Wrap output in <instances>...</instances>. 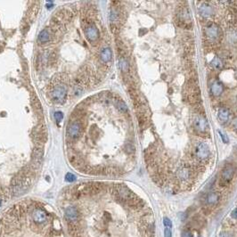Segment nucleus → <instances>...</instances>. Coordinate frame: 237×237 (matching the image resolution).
<instances>
[{
	"label": "nucleus",
	"mask_w": 237,
	"mask_h": 237,
	"mask_svg": "<svg viewBox=\"0 0 237 237\" xmlns=\"http://www.w3.org/2000/svg\"><path fill=\"white\" fill-rule=\"evenodd\" d=\"M111 57H113V53L110 48H104L103 51L101 52V59L104 63H108L111 61Z\"/></svg>",
	"instance_id": "obj_15"
},
{
	"label": "nucleus",
	"mask_w": 237,
	"mask_h": 237,
	"mask_svg": "<svg viewBox=\"0 0 237 237\" xmlns=\"http://www.w3.org/2000/svg\"><path fill=\"white\" fill-rule=\"evenodd\" d=\"M1 203H2V202H1V200H0V206H1Z\"/></svg>",
	"instance_id": "obj_30"
},
{
	"label": "nucleus",
	"mask_w": 237,
	"mask_h": 237,
	"mask_svg": "<svg viewBox=\"0 0 237 237\" xmlns=\"http://www.w3.org/2000/svg\"><path fill=\"white\" fill-rule=\"evenodd\" d=\"M211 66L213 67V69L218 70V71H220V70L224 66V63H223V61L219 58V57H215L212 61H211Z\"/></svg>",
	"instance_id": "obj_17"
},
{
	"label": "nucleus",
	"mask_w": 237,
	"mask_h": 237,
	"mask_svg": "<svg viewBox=\"0 0 237 237\" xmlns=\"http://www.w3.org/2000/svg\"><path fill=\"white\" fill-rule=\"evenodd\" d=\"M233 127L235 130H237V117L234 119L233 120Z\"/></svg>",
	"instance_id": "obj_29"
},
{
	"label": "nucleus",
	"mask_w": 237,
	"mask_h": 237,
	"mask_svg": "<svg viewBox=\"0 0 237 237\" xmlns=\"http://www.w3.org/2000/svg\"><path fill=\"white\" fill-rule=\"evenodd\" d=\"M193 125H194L195 129L201 133H204V132L208 131L209 128H210V126H209V124H208V121L202 116L195 117L194 120H193Z\"/></svg>",
	"instance_id": "obj_6"
},
{
	"label": "nucleus",
	"mask_w": 237,
	"mask_h": 237,
	"mask_svg": "<svg viewBox=\"0 0 237 237\" xmlns=\"http://www.w3.org/2000/svg\"><path fill=\"white\" fill-rule=\"evenodd\" d=\"M235 173V168L232 164H227L222 170L220 177V186H227L234 177Z\"/></svg>",
	"instance_id": "obj_2"
},
{
	"label": "nucleus",
	"mask_w": 237,
	"mask_h": 237,
	"mask_svg": "<svg viewBox=\"0 0 237 237\" xmlns=\"http://www.w3.org/2000/svg\"><path fill=\"white\" fill-rule=\"evenodd\" d=\"M120 67L122 72H127L129 70V63L124 58L120 59Z\"/></svg>",
	"instance_id": "obj_19"
},
{
	"label": "nucleus",
	"mask_w": 237,
	"mask_h": 237,
	"mask_svg": "<svg viewBox=\"0 0 237 237\" xmlns=\"http://www.w3.org/2000/svg\"><path fill=\"white\" fill-rule=\"evenodd\" d=\"M220 201V193L218 192H211L206 195L204 198V203L208 206H214Z\"/></svg>",
	"instance_id": "obj_9"
},
{
	"label": "nucleus",
	"mask_w": 237,
	"mask_h": 237,
	"mask_svg": "<svg viewBox=\"0 0 237 237\" xmlns=\"http://www.w3.org/2000/svg\"><path fill=\"white\" fill-rule=\"evenodd\" d=\"M205 33L209 38L216 39L219 36V29L215 23H210L206 27Z\"/></svg>",
	"instance_id": "obj_10"
},
{
	"label": "nucleus",
	"mask_w": 237,
	"mask_h": 237,
	"mask_svg": "<svg viewBox=\"0 0 237 237\" xmlns=\"http://www.w3.org/2000/svg\"><path fill=\"white\" fill-rule=\"evenodd\" d=\"M172 234H171V230L169 227H165L164 230V237H171Z\"/></svg>",
	"instance_id": "obj_24"
},
{
	"label": "nucleus",
	"mask_w": 237,
	"mask_h": 237,
	"mask_svg": "<svg viewBox=\"0 0 237 237\" xmlns=\"http://www.w3.org/2000/svg\"><path fill=\"white\" fill-rule=\"evenodd\" d=\"M223 89H224V88H223L222 83L219 81H215L211 88V94L214 96H219L223 93Z\"/></svg>",
	"instance_id": "obj_14"
},
{
	"label": "nucleus",
	"mask_w": 237,
	"mask_h": 237,
	"mask_svg": "<svg viewBox=\"0 0 237 237\" xmlns=\"http://www.w3.org/2000/svg\"><path fill=\"white\" fill-rule=\"evenodd\" d=\"M231 216H232V218H234V219H237V208H235L234 210L232 211V213H231Z\"/></svg>",
	"instance_id": "obj_28"
},
{
	"label": "nucleus",
	"mask_w": 237,
	"mask_h": 237,
	"mask_svg": "<svg viewBox=\"0 0 237 237\" xmlns=\"http://www.w3.org/2000/svg\"><path fill=\"white\" fill-rule=\"evenodd\" d=\"M219 135H220V136H221V138H222L223 142H225V143H227V142H228V138L227 137V136H226L225 134H223L222 132L219 131Z\"/></svg>",
	"instance_id": "obj_26"
},
{
	"label": "nucleus",
	"mask_w": 237,
	"mask_h": 237,
	"mask_svg": "<svg viewBox=\"0 0 237 237\" xmlns=\"http://www.w3.org/2000/svg\"><path fill=\"white\" fill-rule=\"evenodd\" d=\"M218 120L222 122V123H226L229 120V116H230V111L227 108L222 107L218 110Z\"/></svg>",
	"instance_id": "obj_13"
},
{
	"label": "nucleus",
	"mask_w": 237,
	"mask_h": 237,
	"mask_svg": "<svg viewBox=\"0 0 237 237\" xmlns=\"http://www.w3.org/2000/svg\"><path fill=\"white\" fill-rule=\"evenodd\" d=\"M32 219H33V223H36V224H42V223L47 222V216L44 210H42L41 208H37V209H34V211L32 212Z\"/></svg>",
	"instance_id": "obj_7"
},
{
	"label": "nucleus",
	"mask_w": 237,
	"mask_h": 237,
	"mask_svg": "<svg viewBox=\"0 0 237 237\" xmlns=\"http://www.w3.org/2000/svg\"><path fill=\"white\" fill-rule=\"evenodd\" d=\"M65 180L67 181V182L72 183V182H74V181L76 180V177L72 173H68L65 176Z\"/></svg>",
	"instance_id": "obj_21"
},
{
	"label": "nucleus",
	"mask_w": 237,
	"mask_h": 237,
	"mask_svg": "<svg viewBox=\"0 0 237 237\" xmlns=\"http://www.w3.org/2000/svg\"><path fill=\"white\" fill-rule=\"evenodd\" d=\"M65 218L67 222L79 223V219L80 218L79 211L75 207H68L65 210Z\"/></svg>",
	"instance_id": "obj_5"
},
{
	"label": "nucleus",
	"mask_w": 237,
	"mask_h": 237,
	"mask_svg": "<svg viewBox=\"0 0 237 237\" xmlns=\"http://www.w3.org/2000/svg\"><path fill=\"white\" fill-rule=\"evenodd\" d=\"M113 194L115 198L130 207H136L141 203V201L138 199L136 195L125 185H116L113 187Z\"/></svg>",
	"instance_id": "obj_1"
},
{
	"label": "nucleus",
	"mask_w": 237,
	"mask_h": 237,
	"mask_svg": "<svg viewBox=\"0 0 237 237\" xmlns=\"http://www.w3.org/2000/svg\"><path fill=\"white\" fill-rule=\"evenodd\" d=\"M182 237H193V235L190 231H185L182 233Z\"/></svg>",
	"instance_id": "obj_25"
},
{
	"label": "nucleus",
	"mask_w": 237,
	"mask_h": 237,
	"mask_svg": "<svg viewBox=\"0 0 237 237\" xmlns=\"http://www.w3.org/2000/svg\"><path fill=\"white\" fill-rule=\"evenodd\" d=\"M163 224H164L165 227H169V228L172 227V223L168 218H163Z\"/></svg>",
	"instance_id": "obj_22"
},
{
	"label": "nucleus",
	"mask_w": 237,
	"mask_h": 237,
	"mask_svg": "<svg viewBox=\"0 0 237 237\" xmlns=\"http://www.w3.org/2000/svg\"><path fill=\"white\" fill-rule=\"evenodd\" d=\"M54 119H55V120H57V121H61L63 119V113H61V111H57V113H54Z\"/></svg>",
	"instance_id": "obj_23"
},
{
	"label": "nucleus",
	"mask_w": 237,
	"mask_h": 237,
	"mask_svg": "<svg viewBox=\"0 0 237 237\" xmlns=\"http://www.w3.org/2000/svg\"><path fill=\"white\" fill-rule=\"evenodd\" d=\"M194 153L199 160H205L210 155V148L205 143H199L194 149Z\"/></svg>",
	"instance_id": "obj_4"
},
{
	"label": "nucleus",
	"mask_w": 237,
	"mask_h": 237,
	"mask_svg": "<svg viewBox=\"0 0 237 237\" xmlns=\"http://www.w3.org/2000/svg\"><path fill=\"white\" fill-rule=\"evenodd\" d=\"M66 95V88L64 86H59L55 88L52 92V99L56 103H63Z\"/></svg>",
	"instance_id": "obj_8"
},
{
	"label": "nucleus",
	"mask_w": 237,
	"mask_h": 237,
	"mask_svg": "<svg viewBox=\"0 0 237 237\" xmlns=\"http://www.w3.org/2000/svg\"><path fill=\"white\" fill-rule=\"evenodd\" d=\"M50 39V34L47 30H43L38 35V41L41 43H47Z\"/></svg>",
	"instance_id": "obj_16"
},
{
	"label": "nucleus",
	"mask_w": 237,
	"mask_h": 237,
	"mask_svg": "<svg viewBox=\"0 0 237 237\" xmlns=\"http://www.w3.org/2000/svg\"><path fill=\"white\" fill-rule=\"evenodd\" d=\"M117 107L119 108V110L120 111H127V110H128V108H127V105H126V104H125L123 101H119L118 103H117Z\"/></svg>",
	"instance_id": "obj_20"
},
{
	"label": "nucleus",
	"mask_w": 237,
	"mask_h": 237,
	"mask_svg": "<svg viewBox=\"0 0 237 237\" xmlns=\"http://www.w3.org/2000/svg\"><path fill=\"white\" fill-rule=\"evenodd\" d=\"M85 34H86V37L88 38V39L89 41H91V42L95 41L99 38V31L95 25H90V26L87 27L85 29Z\"/></svg>",
	"instance_id": "obj_11"
},
{
	"label": "nucleus",
	"mask_w": 237,
	"mask_h": 237,
	"mask_svg": "<svg viewBox=\"0 0 237 237\" xmlns=\"http://www.w3.org/2000/svg\"><path fill=\"white\" fill-rule=\"evenodd\" d=\"M219 237H231V234L228 232H222L219 234Z\"/></svg>",
	"instance_id": "obj_27"
},
{
	"label": "nucleus",
	"mask_w": 237,
	"mask_h": 237,
	"mask_svg": "<svg viewBox=\"0 0 237 237\" xmlns=\"http://www.w3.org/2000/svg\"><path fill=\"white\" fill-rule=\"evenodd\" d=\"M81 133H82V125L79 121L76 120L70 123V125L67 128V134L70 137H72L73 139H77L78 137L80 136Z\"/></svg>",
	"instance_id": "obj_3"
},
{
	"label": "nucleus",
	"mask_w": 237,
	"mask_h": 237,
	"mask_svg": "<svg viewBox=\"0 0 237 237\" xmlns=\"http://www.w3.org/2000/svg\"><path fill=\"white\" fill-rule=\"evenodd\" d=\"M177 175H178V177H179L180 179L185 180V179H187V178H188V177H189V171H188V170H186V169H183V170H181L178 171Z\"/></svg>",
	"instance_id": "obj_18"
},
{
	"label": "nucleus",
	"mask_w": 237,
	"mask_h": 237,
	"mask_svg": "<svg viewBox=\"0 0 237 237\" xmlns=\"http://www.w3.org/2000/svg\"><path fill=\"white\" fill-rule=\"evenodd\" d=\"M199 13H200V15L203 17H209V16L212 15L213 8L210 5L204 3L199 7Z\"/></svg>",
	"instance_id": "obj_12"
}]
</instances>
